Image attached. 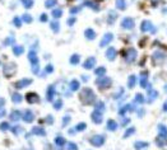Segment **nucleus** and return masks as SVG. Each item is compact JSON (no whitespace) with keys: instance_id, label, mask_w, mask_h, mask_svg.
Masks as SVG:
<instances>
[{"instance_id":"59","label":"nucleus","mask_w":167,"mask_h":150,"mask_svg":"<svg viewBox=\"0 0 167 150\" xmlns=\"http://www.w3.org/2000/svg\"><path fill=\"white\" fill-rule=\"evenodd\" d=\"M46 122H47V123H52V116H49V117H47Z\"/></svg>"},{"instance_id":"17","label":"nucleus","mask_w":167,"mask_h":150,"mask_svg":"<svg viewBox=\"0 0 167 150\" xmlns=\"http://www.w3.org/2000/svg\"><path fill=\"white\" fill-rule=\"evenodd\" d=\"M91 118H92V121H93L95 123L99 125V123L102 122V112H98V111H95V112H92Z\"/></svg>"},{"instance_id":"50","label":"nucleus","mask_w":167,"mask_h":150,"mask_svg":"<svg viewBox=\"0 0 167 150\" xmlns=\"http://www.w3.org/2000/svg\"><path fill=\"white\" fill-rule=\"evenodd\" d=\"M8 129H9V123L8 122H1V123H0V130H1V131H6Z\"/></svg>"},{"instance_id":"56","label":"nucleus","mask_w":167,"mask_h":150,"mask_svg":"<svg viewBox=\"0 0 167 150\" xmlns=\"http://www.w3.org/2000/svg\"><path fill=\"white\" fill-rule=\"evenodd\" d=\"M79 10H81V8H72L70 9V13H72V14H75V13H78Z\"/></svg>"},{"instance_id":"58","label":"nucleus","mask_w":167,"mask_h":150,"mask_svg":"<svg viewBox=\"0 0 167 150\" xmlns=\"http://www.w3.org/2000/svg\"><path fill=\"white\" fill-rule=\"evenodd\" d=\"M74 23H75V18H74V17L70 18L69 21H68V24H69V25H72V24H74Z\"/></svg>"},{"instance_id":"47","label":"nucleus","mask_w":167,"mask_h":150,"mask_svg":"<svg viewBox=\"0 0 167 150\" xmlns=\"http://www.w3.org/2000/svg\"><path fill=\"white\" fill-rule=\"evenodd\" d=\"M144 101H146V99H144L143 94H139V93H138V94L135 95V102H137V103H140V104H142V103H144Z\"/></svg>"},{"instance_id":"49","label":"nucleus","mask_w":167,"mask_h":150,"mask_svg":"<svg viewBox=\"0 0 167 150\" xmlns=\"http://www.w3.org/2000/svg\"><path fill=\"white\" fill-rule=\"evenodd\" d=\"M13 23H14L15 27H21V25H22V19L19 17H15L14 19H13Z\"/></svg>"},{"instance_id":"10","label":"nucleus","mask_w":167,"mask_h":150,"mask_svg":"<svg viewBox=\"0 0 167 150\" xmlns=\"http://www.w3.org/2000/svg\"><path fill=\"white\" fill-rule=\"evenodd\" d=\"M116 55H117V51L115 47H108L107 51H106V57H107V60H110V61H114Z\"/></svg>"},{"instance_id":"37","label":"nucleus","mask_w":167,"mask_h":150,"mask_svg":"<svg viewBox=\"0 0 167 150\" xmlns=\"http://www.w3.org/2000/svg\"><path fill=\"white\" fill-rule=\"evenodd\" d=\"M96 111H98V112H104L105 111V103L102 101H99L98 103H96Z\"/></svg>"},{"instance_id":"12","label":"nucleus","mask_w":167,"mask_h":150,"mask_svg":"<svg viewBox=\"0 0 167 150\" xmlns=\"http://www.w3.org/2000/svg\"><path fill=\"white\" fill-rule=\"evenodd\" d=\"M112 38H114L112 33H106L104 36V38L101 40V42H99V47H106L112 41Z\"/></svg>"},{"instance_id":"4","label":"nucleus","mask_w":167,"mask_h":150,"mask_svg":"<svg viewBox=\"0 0 167 150\" xmlns=\"http://www.w3.org/2000/svg\"><path fill=\"white\" fill-rule=\"evenodd\" d=\"M3 73H4V75L6 78H10V76L15 73V64H13V62L6 64L4 68H3Z\"/></svg>"},{"instance_id":"62","label":"nucleus","mask_w":167,"mask_h":150,"mask_svg":"<svg viewBox=\"0 0 167 150\" xmlns=\"http://www.w3.org/2000/svg\"><path fill=\"white\" fill-rule=\"evenodd\" d=\"M163 111H165V112H167V102L165 104H163Z\"/></svg>"},{"instance_id":"61","label":"nucleus","mask_w":167,"mask_h":150,"mask_svg":"<svg viewBox=\"0 0 167 150\" xmlns=\"http://www.w3.org/2000/svg\"><path fill=\"white\" fill-rule=\"evenodd\" d=\"M5 103V101H4V98H0V106H3V104Z\"/></svg>"},{"instance_id":"7","label":"nucleus","mask_w":167,"mask_h":150,"mask_svg":"<svg viewBox=\"0 0 167 150\" xmlns=\"http://www.w3.org/2000/svg\"><path fill=\"white\" fill-rule=\"evenodd\" d=\"M134 24H135V23H134V19L133 18H129V17L124 18L123 22H121V27L125 28V29H133Z\"/></svg>"},{"instance_id":"24","label":"nucleus","mask_w":167,"mask_h":150,"mask_svg":"<svg viewBox=\"0 0 167 150\" xmlns=\"http://www.w3.org/2000/svg\"><path fill=\"white\" fill-rule=\"evenodd\" d=\"M10 118H12V121H19L22 118V112L21 111H13V112L10 113Z\"/></svg>"},{"instance_id":"31","label":"nucleus","mask_w":167,"mask_h":150,"mask_svg":"<svg viewBox=\"0 0 167 150\" xmlns=\"http://www.w3.org/2000/svg\"><path fill=\"white\" fill-rule=\"evenodd\" d=\"M12 101L14 102V103H21V102L23 101V97H22L19 93H14L12 95Z\"/></svg>"},{"instance_id":"48","label":"nucleus","mask_w":167,"mask_h":150,"mask_svg":"<svg viewBox=\"0 0 167 150\" xmlns=\"http://www.w3.org/2000/svg\"><path fill=\"white\" fill-rule=\"evenodd\" d=\"M59 27H60V24L57 23V22H52V23H51V29H52L54 32H59Z\"/></svg>"},{"instance_id":"19","label":"nucleus","mask_w":167,"mask_h":150,"mask_svg":"<svg viewBox=\"0 0 167 150\" xmlns=\"http://www.w3.org/2000/svg\"><path fill=\"white\" fill-rule=\"evenodd\" d=\"M28 60L31 61L32 65H33V64H38V57H37L36 52H35L33 50H31L30 53H28Z\"/></svg>"},{"instance_id":"41","label":"nucleus","mask_w":167,"mask_h":150,"mask_svg":"<svg viewBox=\"0 0 167 150\" xmlns=\"http://www.w3.org/2000/svg\"><path fill=\"white\" fill-rule=\"evenodd\" d=\"M134 132H135V127H130V129H128L126 131H125V134H124V139H126L128 136L133 135Z\"/></svg>"},{"instance_id":"51","label":"nucleus","mask_w":167,"mask_h":150,"mask_svg":"<svg viewBox=\"0 0 167 150\" xmlns=\"http://www.w3.org/2000/svg\"><path fill=\"white\" fill-rule=\"evenodd\" d=\"M68 150H78V146L74 142H68Z\"/></svg>"},{"instance_id":"18","label":"nucleus","mask_w":167,"mask_h":150,"mask_svg":"<svg viewBox=\"0 0 167 150\" xmlns=\"http://www.w3.org/2000/svg\"><path fill=\"white\" fill-rule=\"evenodd\" d=\"M117 122L115 120H108L107 121V130H110V131H116L117 130Z\"/></svg>"},{"instance_id":"42","label":"nucleus","mask_w":167,"mask_h":150,"mask_svg":"<svg viewBox=\"0 0 167 150\" xmlns=\"http://www.w3.org/2000/svg\"><path fill=\"white\" fill-rule=\"evenodd\" d=\"M74 129H75V131H83V130L87 129V125H86L84 122H81V123H78Z\"/></svg>"},{"instance_id":"46","label":"nucleus","mask_w":167,"mask_h":150,"mask_svg":"<svg viewBox=\"0 0 167 150\" xmlns=\"http://www.w3.org/2000/svg\"><path fill=\"white\" fill-rule=\"evenodd\" d=\"M21 19H22V22H24V23H31L32 22V17L30 14H23V17Z\"/></svg>"},{"instance_id":"34","label":"nucleus","mask_w":167,"mask_h":150,"mask_svg":"<svg viewBox=\"0 0 167 150\" xmlns=\"http://www.w3.org/2000/svg\"><path fill=\"white\" fill-rule=\"evenodd\" d=\"M105 73H106V68H104V66H99V68H97V69L95 70V74L97 75V76L105 75Z\"/></svg>"},{"instance_id":"5","label":"nucleus","mask_w":167,"mask_h":150,"mask_svg":"<svg viewBox=\"0 0 167 150\" xmlns=\"http://www.w3.org/2000/svg\"><path fill=\"white\" fill-rule=\"evenodd\" d=\"M137 56H138L137 50H135V49H129V50L126 51V55H125V60H126V62L131 64V62L135 61Z\"/></svg>"},{"instance_id":"53","label":"nucleus","mask_w":167,"mask_h":150,"mask_svg":"<svg viewBox=\"0 0 167 150\" xmlns=\"http://www.w3.org/2000/svg\"><path fill=\"white\" fill-rule=\"evenodd\" d=\"M69 122H70V117H69V116H65V117L63 118V126H66Z\"/></svg>"},{"instance_id":"39","label":"nucleus","mask_w":167,"mask_h":150,"mask_svg":"<svg viewBox=\"0 0 167 150\" xmlns=\"http://www.w3.org/2000/svg\"><path fill=\"white\" fill-rule=\"evenodd\" d=\"M86 5L87 6H89V8H92L93 9V10H98V5L97 4H96V3H93V1H89V0H87V1H86Z\"/></svg>"},{"instance_id":"11","label":"nucleus","mask_w":167,"mask_h":150,"mask_svg":"<svg viewBox=\"0 0 167 150\" xmlns=\"http://www.w3.org/2000/svg\"><path fill=\"white\" fill-rule=\"evenodd\" d=\"M140 29H142L143 32H148V31L155 32L156 31L155 28H153V24L150 23L149 21H143L142 22V25H140Z\"/></svg>"},{"instance_id":"20","label":"nucleus","mask_w":167,"mask_h":150,"mask_svg":"<svg viewBox=\"0 0 167 150\" xmlns=\"http://www.w3.org/2000/svg\"><path fill=\"white\" fill-rule=\"evenodd\" d=\"M131 111H134L133 106H131V104H125L121 110H119V114H120V116H124L126 112H131Z\"/></svg>"},{"instance_id":"35","label":"nucleus","mask_w":167,"mask_h":150,"mask_svg":"<svg viewBox=\"0 0 167 150\" xmlns=\"http://www.w3.org/2000/svg\"><path fill=\"white\" fill-rule=\"evenodd\" d=\"M156 144L158 145V146H163V145H166L167 144V139L165 138H161V136H158L156 140Z\"/></svg>"},{"instance_id":"22","label":"nucleus","mask_w":167,"mask_h":150,"mask_svg":"<svg viewBox=\"0 0 167 150\" xmlns=\"http://www.w3.org/2000/svg\"><path fill=\"white\" fill-rule=\"evenodd\" d=\"M165 53L159 52V51H157V52H155V55H153V60H155V62H162L163 60H165Z\"/></svg>"},{"instance_id":"14","label":"nucleus","mask_w":167,"mask_h":150,"mask_svg":"<svg viewBox=\"0 0 167 150\" xmlns=\"http://www.w3.org/2000/svg\"><path fill=\"white\" fill-rule=\"evenodd\" d=\"M95 65H96V59H95V57H88V59L83 62V68L87 69V70L93 69V68H95Z\"/></svg>"},{"instance_id":"60","label":"nucleus","mask_w":167,"mask_h":150,"mask_svg":"<svg viewBox=\"0 0 167 150\" xmlns=\"http://www.w3.org/2000/svg\"><path fill=\"white\" fill-rule=\"evenodd\" d=\"M129 121H130V118H124V120H123V122H121V123H123V125L125 126L128 122H129Z\"/></svg>"},{"instance_id":"8","label":"nucleus","mask_w":167,"mask_h":150,"mask_svg":"<svg viewBox=\"0 0 167 150\" xmlns=\"http://www.w3.org/2000/svg\"><path fill=\"white\" fill-rule=\"evenodd\" d=\"M32 83V80L31 79H22V80H18L17 83L14 84V88L15 89H23V88H26V87H28Z\"/></svg>"},{"instance_id":"54","label":"nucleus","mask_w":167,"mask_h":150,"mask_svg":"<svg viewBox=\"0 0 167 150\" xmlns=\"http://www.w3.org/2000/svg\"><path fill=\"white\" fill-rule=\"evenodd\" d=\"M9 43H14V38L10 37V38H6L4 41V45H9Z\"/></svg>"},{"instance_id":"40","label":"nucleus","mask_w":167,"mask_h":150,"mask_svg":"<svg viewBox=\"0 0 167 150\" xmlns=\"http://www.w3.org/2000/svg\"><path fill=\"white\" fill-rule=\"evenodd\" d=\"M56 0H46V1H45V6H46V8H54V6L56 5Z\"/></svg>"},{"instance_id":"44","label":"nucleus","mask_w":167,"mask_h":150,"mask_svg":"<svg viewBox=\"0 0 167 150\" xmlns=\"http://www.w3.org/2000/svg\"><path fill=\"white\" fill-rule=\"evenodd\" d=\"M12 132L13 134H15V135H18V134H21V132H23V129H22L21 126H14V127H12Z\"/></svg>"},{"instance_id":"63","label":"nucleus","mask_w":167,"mask_h":150,"mask_svg":"<svg viewBox=\"0 0 167 150\" xmlns=\"http://www.w3.org/2000/svg\"><path fill=\"white\" fill-rule=\"evenodd\" d=\"M166 89H167V85H166Z\"/></svg>"},{"instance_id":"55","label":"nucleus","mask_w":167,"mask_h":150,"mask_svg":"<svg viewBox=\"0 0 167 150\" xmlns=\"http://www.w3.org/2000/svg\"><path fill=\"white\" fill-rule=\"evenodd\" d=\"M45 71H46V73H52L54 71V66L52 65H47L46 69H45Z\"/></svg>"},{"instance_id":"29","label":"nucleus","mask_w":167,"mask_h":150,"mask_svg":"<svg viewBox=\"0 0 167 150\" xmlns=\"http://www.w3.org/2000/svg\"><path fill=\"white\" fill-rule=\"evenodd\" d=\"M116 6L120 10H125L126 9V0H116Z\"/></svg>"},{"instance_id":"52","label":"nucleus","mask_w":167,"mask_h":150,"mask_svg":"<svg viewBox=\"0 0 167 150\" xmlns=\"http://www.w3.org/2000/svg\"><path fill=\"white\" fill-rule=\"evenodd\" d=\"M38 70H40L38 64H33V65H32V71H33V74H38Z\"/></svg>"},{"instance_id":"45","label":"nucleus","mask_w":167,"mask_h":150,"mask_svg":"<svg viewBox=\"0 0 167 150\" xmlns=\"http://www.w3.org/2000/svg\"><path fill=\"white\" fill-rule=\"evenodd\" d=\"M78 62H79V55H73L70 57V64L72 65H77Z\"/></svg>"},{"instance_id":"36","label":"nucleus","mask_w":167,"mask_h":150,"mask_svg":"<svg viewBox=\"0 0 167 150\" xmlns=\"http://www.w3.org/2000/svg\"><path fill=\"white\" fill-rule=\"evenodd\" d=\"M61 15H63V10H61V9H60V8H57V9H54V10H52V17L54 18H60V17H61Z\"/></svg>"},{"instance_id":"26","label":"nucleus","mask_w":167,"mask_h":150,"mask_svg":"<svg viewBox=\"0 0 167 150\" xmlns=\"http://www.w3.org/2000/svg\"><path fill=\"white\" fill-rule=\"evenodd\" d=\"M24 52V47L23 46H13V53L15 56H19Z\"/></svg>"},{"instance_id":"27","label":"nucleus","mask_w":167,"mask_h":150,"mask_svg":"<svg viewBox=\"0 0 167 150\" xmlns=\"http://www.w3.org/2000/svg\"><path fill=\"white\" fill-rule=\"evenodd\" d=\"M158 131H159V136H161V138L167 139V127L165 125H159L158 126Z\"/></svg>"},{"instance_id":"3","label":"nucleus","mask_w":167,"mask_h":150,"mask_svg":"<svg viewBox=\"0 0 167 150\" xmlns=\"http://www.w3.org/2000/svg\"><path fill=\"white\" fill-rule=\"evenodd\" d=\"M89 142H91L93 146H96V148L102 146L105 144V136L104 135H95V136H92V138L89 139Z\"/></svg>"},{"instance_id":"25","label":"nucleus","mask_w":167,"mask_h":150,"mask_svg":"<svg viewBox=\"0 0 167 150\" xmlns=\"http://www.w3.org/2000/svg\"><path fill=\"white\" fill-rule=\"evenodd\" d=\"M32 134H33V135H40V136L46 135V132H45V130L42 127H33V129H32Z\"/></svg>"},{"instance_id":"28","label":"nucleus","mask_w":167,"mask_h":150,"mask_svg":"<svg viewBox=\"0 0 167 150\" xmlns=\"http://www.w3.org/2000/svg\"><path fill=\"white\" fill-rule=\"evenodd\" d=\"M148 142H146V141H137L135 144H134V148L135 149H144V148H148Z\"/></svg>"},{"instance_id":"43","label":"nucleus","mask_w":167,"mask_h":150,"mask_svg":"<svg viewBox=\"0 0 167 150\" xmlns=\"http://www.w3.org/2000/svg\"><path fill=\"white\" fill-rule=\"evenodd\" d=\"M61 107H63V101L61 99H57V101H55L54 102V108H55V110H61Z\"/></svg>"},{"instance_id":"1","label":"nucleus","mask_w":167,"mask_h":150,"mask_svg":"<svg viewBox=\"0 0 167 150\" xmlns=\"http://www.w3.org/2000/svg\"><path fill=\"white\" fill-rule=\"evenodd\" d=\"M79 98H81L82 103L92 104V103H95V101H96V94L91 88H84L81 92V94H79Z\"/></svg>"},{"instance_id":"30","label":"nucleus","mask_w":167,"mask_h":150,"mask_svg":"<svg viewBox=\"0 0 167 150\" xmlns=\"http://www.w3.org/2000/svg\"><path fill=\"white\" fill-rule=\"evenodd\" d=\"M135 83H137V78L134 75H130L129 79H128V87L134 88V87H135Z\"/></svg>"},{"instance_id":"32","label":"nucleus","mask_w":167,"mask_h":150,"mask_svg":"<svg viewBox=\"0 0 167 150\" xmlns=\"http://www.w3.org/2000/svg\"><path fill=\"white\" fill-rule=\"evenodd\" d=\"M79 89V82L78 80H72L70 82V90H73V92H75V90H78Z\"/></svg>"},{"instance_id":"6","label":"nucleus","mask_w":167,"mask_h":150,"mask_svg":"<svg viewBox=\"0 0 167 150\" xmlns=\"http://www.w3.org/2000/svg\"><path fill=\"white\" fill-rule=\"evenodd\" d=\"M22 120H23L24 122H27V123L33 122V120H35V114H33V112H32L31 110L24 111V112L22 113Z\"/></svg>"},{"instance_id":"23","label":"nucleus","mask_w":167,"mask_h":150,"mask_svg":"<svg viewBox=\"0 0 167 150\" xmlns=\"http://www.w3.org/2000/svg\"><path fill=\"white\" fill-rule=\"evenodd\" d=\"M84 36L88 38V40H95L96 38V32L92 29V28H87L84 31Z\"/></svg>"},{"instance_id":"33","label":"nucleus","mask_w":167,"mask_h":150,"mask_svg":"<svg viewBox=\"0 0 167 150\" xmlns=\"http://www.w3.org/2000/svg\"><path fill=\"white\" fill-rule=\"evenodd\" d=\"M21 3L23 4V6L26 9H30L33 6V0H21Z\"/></svg>"},{"instance_id":"2","label":"nucleus","mask_w":167,"mask_h":150,"mask_svg":"<svg viewBox=\"0 0 167 150\" xmlns=\"http://www.w3.org/2000/svg\"><path fill=\"white\" fill-rule=\"evenodd\" d=\"M96 84L99 89H107L111 85V79L107 78V76H98L97 80H96Z\"/></svg>"},{"instance_id":"16","label":"nucleus","mask_w":167,"mask_h":150,"mask_svg":"<svg viewBox=\"0 0 167 150\" xmlns=\"http://www.w3.org/2000/svg\"><path fill=\"white\" fill-rule=\"evenodd\" d=\"M56 94V90H55V87L54 85H50L49 88H47V93H46V99L49 102H52L54 101V97H55Z\"/></svg>"},{"instance_id":"21","label":"nucleus","mask_w":167,"mask_h":150,"mask_svg":"<svg viewBox=\"0 0 167 150\" xmlns=\"http://www.w3.org/2000/svg\"><path fill=\"white\" fill-rule=\"evenodd\" d=\"M116 18H117V14H116V13H115L114 10L108 12V15H107V23H108V24H114V22L116 21Z\"/></svg>"},{"instance_id":"9","label":"nucleus","mask_w":167,"mask_h":150,"mask_svg":"<svg viewBox=\"0 0 167 150\" xmlns=\"http://www.w3.org/2000/svg\"><path fill=\"white\" fill-rule=\"evenodd\" d=\"M26 99H27L28 103H38L40 102V97L36 94V93H32V92H30V93L26 94Z\"/></svg>"},{"instance_id":"13","label":"nucleus","mask_w":167,"mask_h":150,"mask_svg":"<svg viewBox=\"0 0 167 150\" xmlns=\"http://www.w3.org/2000/svg\"><path fill=\"white\" fill-rule=\"evenodd\" d=\"M139 83H140V87L142 88H148V71H142Z\"/></svg>"},{"instance_id":"15","label":"nucleus","mask_w":167,"mask_h":150,"mask_svg":"<svg viewBox=\"0 0 167 150\" xmlns=\"http://www.w3.org/2000/svg\"><path fill=\"white\" fill-rule=\"evenodd\" d=\"M156 98H158V92L149 85V88H148V99H147V101L150 103V102H153Z\"/></svg>"},{"instance_id":"57","label":"nucleus","mask_w":167,"mask_h":150,"mask_svg":"<svg viewBox=\"0 0 167 150\" xmlns=\"http://www.w3.org/2000/svg\"><path fill=\"white\" fill-rule=\"evenodd\" d=\"M40 21L41 22H47V15L46 14H42V15H41V18H40Z\"/></svg>"},{"instance_id":"38","label":"nucleus","mask_w":167,"mask_h":150,"mask_svg":"<svg viewBox=\"0 0 167 150\" xmlns=\"http://www.w3.org/2000/svg\"><path fill=\"white\" fill-rule=\"evenodd\" d=\"M55 144L59 145V146H64L65 145V139L61 138V136H57V138L55 139Z\"/></svg>"}]
</instances>
